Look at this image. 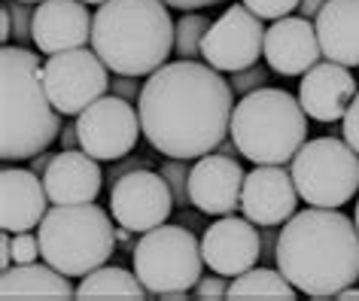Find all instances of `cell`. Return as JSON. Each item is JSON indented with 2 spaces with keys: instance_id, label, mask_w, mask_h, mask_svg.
I'll return each instance as SVG.
<instances>
[{
  "instance_id": "cell-1",
  "label": "cell",
  "mask_w": 359,
  "mask_h": 301,
  "mask_svg": "<svg viewBox=\"0 0 359 301\" xmlns=\"http://www.w3.org/2000/svg\"><path fill=\"white\" fill-rule=\"evenodd\" d=\"M235 88L210 64L180 58L161 64L140 88L137 113L143 137L168 158H201L217 153L231 134Z\"/></svg>"
},
{
  "instance_id": "cell-2",
  "label": "cell",
  "mask_w": 359,
  "mask_h": 301,
  "mask_svg": "<svg viewBox=\"0 0 359 301\" xmlns=\"http://www.w3.org/2000/svg\"><path fill=\"white\" fill-rule=\"evenodd\" d=\"M274 265L308 298H335L359 280V228L338 207H308L283 223Z\"/></svg>"
},
{
  "instance_id": "cell-3",
  "label": "cell",
  "mask_w": 359,
  "mask_h": 301,
  "mask_svg": "<svg viewBox=\"0 0 359 301\" xmlns=\"http://www.w3.org/2000/svg\"><path fill=\"white\" fill-rule=\"evenodd\" d=\"M61 137V113L52 107L37 52L0 49V158L31 162Z\"/></svg>"
},
{
  "instance_id": "cell-4",
  "label": "cell",
  "mask_w": 359,
  "mask_h": 301,
  "mask_svg": "<svg viewBox=\"0 0 359 301\" xmlns=\"http://www.w3.org/2000/svg\"><path fill=\"white\" fill-rule=\"evenodd\" d=\"M177 24L165 0H107L95 13L92 49L113 74L152 76L174 52Z\"/></svg>"
},
{
  "instance_id": "cell-5",
  "label": "cell",
  "mask_w": 359,
  "mask_h": 301,
  "mask_svg": "<svg viewBox=\"0 0 359 301\" xmlns=\"http://www.w3.org/2000/svg\"><path fill=\"white\" fill-rule=\"evenodd\" d=\"M308 113L283 88H256L231 113V140L253 164H290L308 144Z\"/></svg>"
},
{
  "instance_id": "cell-6",
  "label": "cell",
  "mask_w": 359,
  "mask_h": 301,
  "mask_svg": "<svg viewBox=\"0 0 359 301\" xmlns=\"http://www.w3.org/2000/svg\"><path fill=\"white\" fill-rule=\"evenodd\" d=\"M40 255L67 277H86L110 262L116 244L113 219L95 204H55L40 223Z\"/></svg>"
},
{
  "instance_id": "cell-7",
  "label": "cell",
  "mask_w": 359,
  "mask_h": 301,
  "mask_svg": "<svg viewBox=\"0 0 359 301\" xmlns=\"http://www.w3.org/2000/svg\"><path fill=\"white\" fill-rule=\"evenodd\" d=\"M134 274L149 289V295L186 292L201 280L204 253L201 241L186 225H156L131 250Z\"/></svg>"
},
{
  "instance_id": "cell-8",
  "label": "cell",
  "mask_w": 359,
  "mask_h": 301,
  "mask_svg": "<svg viewBox=\"0 0 359 301\" xmlns=\"http://www.w3.org/2000/svg\"><path fill=\"white\" fill-rule=\"evenodd\" d=\"M290 174L311 207H344L359 192V153L347 140L317 137L295 153Z\"/></svg>"
},
{
  "instance_id": "cell-9",
  "label": "cell",
  "mask_w": 359,
  "mask_h": 301,
  "mask_svg": "<svg viewBox=\"0 0 359 301\" xmlns=\"http://www.w3.org/2000/svg\"><path fill=\"white\" fill-rule=\"evenodd\" d=\"M107 70L110 67L95 49H67L49 55V61L43 64V85H46L52 107L61 116H79L97 97L107 94L110 88Z\"/></svg>"
},
{
  "instance_id": "cell-10",
  "label": "cell",
  "mask_w": 359,
  "mask_h": 301,
  "mask_svg": "<svg viewBox=\"0 0 359 301\" xmlns=\"http://www.w3.org/2000/svg\"><path fill=\"white\" fill-rule=\"evenodd\" d=\"M79 131V149H86L97 162H119L131 155L137 146V137L143 134L140 113L119 94L97 97L92 107H86L76 119Z\"/></svg>"
},
{
  "instance_id": "cell-11",
  "label": "cell",
  "mask_w": 359,
  "mask_h": 301,
  "mask_svg": "<svg viewBox=\"0 0 359 301\" xmlns=\"http://www.w3.org/2000/svg\"><path fill=\"white\" fill-rule=\"evenodd\" d=\"M174 204L177 201L168 180L149 167H137L110 186V214L116 225L131 228L134 234H147L156 225H165Z\"/></svg>"
},
{
  "instance_id": "cell-12",
  "label": "cell",
  "mask_w": 359,
  "mask_h": 301,
  "mask_svg": "<svg viewBox=\"0 0 359 301\" xmlns=\"http://www.w3.org/2000/svg\"><path fill=\"white\" fill-rule=\"evenodd\" d=\"M259 55H265V28L259 15L247 4H235L210 24L201 43V58L217 70L238 74L253 67Z\"/></svg>"
},
{
  "instance_id": "cell-13",
  "label": "cell",
  "mask_w": 359,
  "mask_h": 301,
  "mask_svg": "<svg viewBox=\"0 0 359 301\" xmlns=\"http://www.w3.org/2000/svg\"><path fill=\"white\" fill-rule=\"evenodd\" d=\"M299 189H295L292 174L283 164H256V171L247 174L244 192H241V214L259 228L283 225L295 216L299 204Z\"/></svg>"
},
{
  "instance_id": "cell-14",
  "label": "cell",
  "mask_w": 359,
  "mask_h": 301,
  "mask_svg": "<svg viewBox=\"0 0 359 301\" xmlns=\"http://www.w3.org/2000/svg\"><path fill=\"white\" fill-rule=\"evenodd\" d=\"M201 253L213 274L238 277L262 259V234L247 216H222L201 234Z\"/></svg>"
},
{
  "instance_id": "cell-15",
  "label": "cell",
  "mask_w": 359,
  "mask_h": 301,
  "mask_svg": "<svg viewBox=\"0 0 359 301\" xmlns=\"http://www.w3.org/2000/svg\"><path fill=\"white\" fill-rule=\"evenodd\" d=\"M244 167L231 155L208 153L195 158L189 174V201L201 214L229 216L241 207V192H244Z\"/></svg>"
},
{
  "instance_id": "cell-16",
  "label": "cell",
  "mask_w": 359,
  "mask_h": 301,
  "mask_svg": "<svg viewBox=\"0 0 359 301\" xmlns=\"http://www.w3.org/2000/svg\"><path fill=\"white\" fill-rule=\"evenodd\" d=\"M95 28L83 0H43L34 6V46L43 55H58L67 49H83Z\"/></svg>"
},
{
  "instance_id": "cell-17",
  "label": "cell",
  "mask_w": 359,
  "mask_h": 301,
  "mask_svg": "<svg viewBox=\"0 0 359 301\" xmlns=\"http://www.w3.org/2000/svg\"><path fill=\"white\" fill-rule=\"evenodd\" d=\"M320 37L313 19L283 15L265 31V61L280 76H302L320 64Z\"/></svg>"
},
{
  "instance_id": "cell-18",
  "label": "cell",
  "mask_w": 359,
  "mask_h": 301,
  "mask_svg": "<svg viewBox=\"0 0 359 301\" xmlns=\"http://www.w3.org/2000/svg\"><path fill=\"white\" fill-rule=\"evenodd\" d=\"M356 79L353 74L338 64V61H320L313 64L299 83V101L304 113L317 122H338L344 119L350 101L356 97Z\"/></svg>"
},
{
  "instance_id": "cell-19",
  "label": "cell",
  "mask_w": 359,
  "mask_h": 301,
  "mask_svg": "<svg viewBox=\"0 0 359 301\" xmlns=\"http://www.w3.org/2000/svg\"><path fill=\"white\" fill-rule=\"evenodd\" d=\"M49 192L40 183V174L31 167H4L0 171V228L4 232H31L40 228L46 210Z\"/></svg>"
},
{
  "instance_id": "cell-20",
  "label": "cell",
  "mask_w": 359,
  "mask_h": 301,
  "mask_svg": "<svg viewBox=\"0 0 359 301\" xmlns=\"http://www.w3.org/2000/svg\"><path fill=\"white\" fill-rule=\"evenodd\" d=\"M52 204H92L104 186V174L86 149H61L43 174Z\"/></svg>"
},
{
  "instance_id": "cell-21",
  "label": "cell",
  "mask_w": 359,
  "mask_h": 301,
  "mask_svg": "<svg viewBox=\"0 0 359 301\" xmlns=\"http://www.w3.org/2000/svg\"><path fill=\"white\" fill-rule=\"evenodd\" d=\"M323 58L359 67V0H329L313 19Z\"/></svg>"
},
{
  "instance_id": "cell-22",
  "label": "cell",
  "mask_w": 359,
  "mask_h": 301,
  "mask_svg": "<svg viewBox=\"0 0 359 301\" xmlns=\"http://www.w3.org/2000/svg\"><path fill=\"white\" fill-rule=\"evenodd\" d=\"M0 298L4 301H43V298H55V301H70L76 298V289L67 283V274H61L52 265H15L6 268L0 277Z\"/></svg>"
},
{
  "instance_id": "cell-23",
  "label": "cell",
  "mask_w": 359,
  "mask_h": 301,
  "mask_svg": "<svg viewBox=\"0 0 359 301\" xmlns=\"http://www.w3.org/2000/svg\"><path fill=\"white\" fill-rule=\"evenodd\" d=\"M149 289L140 283L137 274L116 268V265H101L92 274H86L83 283L76 286L79 301H143Z\"/></svg>"
},
{
  "instance_id": "cell-24",
  "label": "cell",
  "mask_w": 359,
  "mask_h": 301,
  "mask_svg": "<svg viewBox=\"0 0 359 301\" xmlns=\"http://www.w3.org/2000/svg\"><path fill=\"white\" fill-rule=\"evenodd\" d=\"M299 289L280 274V268H250L229 283V301H295Z\"/></svg>"
},
{
  "instance_id": "cell-25",
  "label": "cell",
  "mask_w": 359,
  "mask_h": 301,
  "mask_svg": "<svg viewBox=\"0 0 359 301\" xmlns=\"http://www.w3.org/2000/svg\"><path fill=\"white\" fill-rule=\"evenodd\" d=\"M210 31V19H204L201 13H183V19L177 22V37H174V52L180 58H198L201 43Z\"/></svg>"
},
{
  "instance_id": "cell-26",
  "label": "cell",
  "mask_w": 359,
  "mask_h": 301,
  "mask_svg": "<svg viewBox=\"0 0 359 301\" xmlns=\"http://www.w3.org/2000/svg\"><path fill=\"white\" fill-rule=\"evenodd\" d=\"M189 174H192V167H186V158H170L168 164H161V176L168 180L170 192H174L177 207L192 204L189 201Z\"/></svg>"
},
{
  "instance_id": "cell-27",
  "label": "cell",
  "mask_w": 359,
  "mask_h": 301,
  "mask_svg": "<svg viewBox=\"0 0 359 301\" xmlns=\"http://www.w3.org/2000/svg\"><path fill=\"white\" fill-rule=\"evenodd\" d=\"M10 6V15H13V34H15V43H34V10L31 4L25 0H6Z\"/></svg>"
},
{
  "instance_id": "cell-28",
  "label": "cell",
  "mask_w": 359,
  "mask_h": 301,
  "mask_svg": "<svg viewBox=\"0 0 359 301\" xmlns=\"http://www.w3.org/2000/svg\"><path fill=\"white\" fill-rule=\"evenodd\" d=\"M241 4H247L259 19H283L292 10H299L302 0H241Z\"/></svg>"
},
{
  "instance_id": "cell-29",
  "label": "cell",
  "mask_w": 359,
  "mask_h": 301,
  "mask_svg": "<svg viewBox=\"0 0 359 301\" xmlns=\"http://www.w3.org/2000/svg\"><path fill=\"white\" fill-rule=\"evenodd\" d=\"M265 83H268V70L256 67V64L231 74V88H235L238 94H250V92H256V88H262Z\"/></svg>"
},
{
  "instance_id": "cell-30",
  "label": "cell",
  "mask_w": 359,
  "mask_h": 301,
  "mask_svg": "<svg viewBox=\"0 0 359 301\" xmlns=\"http://www.w3.org/2000/svg\"><path fill=\"white\" fill-rule=\"evenodd\" d=\"M40 255V241L28 232H19L13 237V265H28V262H37Z\"/></svg>"
},
{
  "instance_id": "cell-31",
  "label": "cell",
  "mask_w": 359,
  "mask_h": 301,
  "mask_svg": "<svg viewBox=\"0 0 359 301\" xmlns=\"http://www.w3.org/2000/svg\"><path fill=\"white\" fill-rule=\"evenodd\" d=\"M195 298L201 301H219V298H229V283L222 274H217V277H201L198 283H195Z\"/></svg>"
},
{
  "instance_id": "cell-32",
  "label": "cell",
  "mask_w": 359,
  "mask_h": 301,
  "mask_svg": "<svg viewBox=\"0 0 359 301\" xmlns=\"http://www.w3.org/2000/svg\"><path fill=\"white\" fill-rule=\"evenodd\" d=\"M341 131H344V140H347V144L359 153V92H356L353 101H350L344 119H341Z\"/></svg>"
},
{
  "instance_id": "cell-33",
  "label": "cell",
  "mask_w": 359,
  "mask_h": 301,
  "mask_svg": "<svg viewBox=\"0 0 359 301\" xmlns=\"http://www.w3.org/2000/svg\"><path fill=\"white\" fill-rule=\"evenodd\" d=\"M113 94L125 97V101H134V97H140V88H137V76H125V74H116L113 76Z\"/></svg>"
},
{
  "instance_id": "cell-34",
  "label": "cell",
  "mask_w": 359,
  "mask_h": 301,
  "mask_svg": "<svg viewBox=\"0 0 359 301\" xmlns=\"http://www.w3.org/2000/svg\"><path fill=\"white\" fill-rule=\"evenodd\" d=\"M165 4L183 13H198V10H208V6H219L222 0H165Z\"/></svg>"
},
{
  "instance_id": "cell-35",
  "label": "cell",
  "mask_w": 359,
  "mask_h": 301,
  "mask_svg": "<svg viewBox=\"0 0 359 301\" xmlns=\"http://www.w3.org/2000/svg\"><path fill=\"white\" fill-rule=\"evenodd\" d=\"M137 167H149V162H147V158H128V162H122L119 167H110V186L119 180V176L131 174V171H137Z\"/></svg>"
},
{
  "instance_id": "cell-36",
  "label": "cell",
  "mask_w": 359,
  "mask_h": 301,
  "mask_svg": "<svg viewBox=\"0 0 359 301\" xmlns=\"http://www.w3.org/2000/svg\"><path fill=\"white\" fill-rule=\"evenodd\" d=\"M0 250H4V259H0V268H10L13 265V232H4L0 234Z\"/></svg>"
},
{
  "instance_id": "cell-37",
  "label": "cell",
  "mask_w": 359,
  "mask_h": 301,
  "mask_svg": "<svg viewBox=\"0 0 359 301\" xmlns=\"http://www.w3.org/2000/svg\"><path fill=\"white\" fill-rule=\"evenodd\" d=\"M326 4H329V0H302V6H299V10H302L304 19H317L320 10H323V6H326Z\"/></svg>"
},
{
  "instance_id": "cell-38",
  "label": "cell",
  "mask_w": 359,
  "mask_h": 301,
  "mask_svg": "<svg viewBox=\"0 0 359 301\" xmlns=\"http://www.w3.org/2000/svg\"><path fill=\"white\" fill-rule=\"evenodd\" d=\"M76 146H79L76 125H65V131H61V149H76Z\"/></svg>"
},
{
  "instance_id": "cell-39",
  "label": "cell",
  "mask_w": 359,
  "mask_h": 301,
  "mask_svg": "<svg viewBox=\"0 0 359 301\" xmlns=\"http://www.w3.org/2000/svg\"><path fill=\"white\" fill-rule=\"evenodd\" d=\"M13 37V15H10V6H4V13H0V40L10 43Z\"/></svg>"
},
{
  "instance_id": "cell-40",
  "label": "cell",
  "mask_w": 359,
  "mask_h": 301,
  "mask_svg": "<svg viewBox=\"0 0 359 301\" xmlns=\"http://www.w3.org/2000/svg\"><path fill=\"white\" fill-rule=\"evenodd\" d=\"M134 232H131V228H125V225H119V232H116V244H119L122 246V250H134V246H137V244H134V237H131Z\"/></svg>"
},
{
  "instance_id": "cell-41",
  "label": "cell",
  "mask_w": 359,
  "mask_h": 301,
  "mask_svg": "<svg viewBox=\"0 0 359 301\" xmlns=\"http://www.w3.org/2000/svg\"><path fill=\"white\" fill-rule=\"evenodd\" d=\"M49 162H52V155H49V153H40V155H34V158H31V171H34V174H46Z\"/></svg>"
},
{
  "instance_id": "cell-42",
  "label": "cell",
  "mask_w": 359,
  "mask_h": 301,
  "mask_svg": "<svg viewBox=\"0 0 359 301\" xmlns=\"http://www.w3.org/2000/svg\"><path fill=\"white\" fill-rule=\"evenodd\" d=\"M335 298H338V301H359V289H350V286H347V289H341Z\"/></svg>"
},
{
  "instance_id": "cell-43",
  "label": "cell",
  "mask_w": 359,
  "mask_h": 301,
  "mask_svg": "<svg viewBox=\"0 0 359 301\" xmlns=\"http://www.w3.org/2000/svg\"><path fill=\"white\" fill-rule=\"evenodd\" d=\"M235 149H238V146H235V140H231V144H226V140H222V144L217 146V153H222V155H231V153H235Z\"/></svg>"
},
{
  "instance_id": "cell-44",
  "label": "cell",
  "mask_w": 359,
  "mask_h": 301,
  "mask_svg": "<svg viewBox=\"0 0 359 301\" xmlns=\"http://www.w3.org/2000/svg\"><path fill=\"white\" fill-rule=\"evenodd\" d=\"M83 4H88V6H101V4H107V0H83Z\"/></svg>"
},
{
  "instance_id": "cell-45",
  "label": "cell",
  "mask_w": 359,
  "mask_h": 301,
  "mask_svg": "<svg viewBox=\"0 0 359 301\" xmlns=\"http://www.w3.org/2000/svg\"><path fill=\"white\" fill-rule=\"evenodd\" d=\"M353 223H356V228H359V201H356V214H353Z\"/></svg>"
},
{
  "instance_id": "cell-46",
  "label": "cell",
  "mask_w": 359,
  "mask_h": 301,
  "mask_svg": "<svg viewBox=\"0 0 359 301\" xmlns=\"http://www.w3.org/2000/svg\"><path fill=\"white\" fill-rule=\"evenodd\" d=\"M25 4H43V0H25Z\"/></svg>"
}]
</instances>
